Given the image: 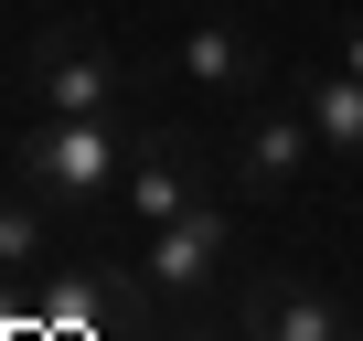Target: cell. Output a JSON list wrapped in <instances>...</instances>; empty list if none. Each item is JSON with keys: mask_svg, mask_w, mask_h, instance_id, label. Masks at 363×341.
<instances>
[{"mask_svg": "<svg viewBox=\"0 0 363 341\" xmlns=\"http://www.w3.org/2000/svg\"><path fill=\"white\" fill-rule=\"evenodd\" d=\"M43 256H54L43 192H0V277H43Z\"/></svg>", "mask_w": 363, "mask_h": 341, "instance_id": "obj_10", "label": "cell"}, {"mask_svg": "<svg viewBox=\"0 0 363 341\" xmlns=\"http://www.w3.org/2000/svg\"><path fill=\"white\" fill-rule=\"evenodd\" d=\"M246 341H352V320L299 277H257L246 288Z\"/></svg>", "mask_w": 363, "mask_h": 341, "instance_id": "obj_5", "label": "cell"}, {"mask_svg": "<svg viewBox=\"0 0 363 341\" xmlns=\"http://www.w3.org/2000/svg\"><path fill=\"white\" fill-rule=\"evenodd\" d=\"M310 128H320V149H331V160H352V170H363V75H352V64L310 86Z\"/></svg>", "mask_w": 363, "mask_h": 341, "instance_id": "obj_9", "label": "cell"}, {"mask_svg": "<svg viewBox=\"0 0 363 341\" xmlns=\"http://www.w3.org/2000/svg\"><path fill=\"white\" fill-rule=\"evenodd\" d=\"M139 288H150V277L65 267V277H43V320H54V330H107V320H128V309H139Z\"/></svg>", "mask_w": 363, "mask_h": 341, "instance_id": "obj_6", "label": "cell"}, {"mask_svg": "<svg viewBox=\"0 0 363 341\" xmlns=\"http://www.w3.org/2000/svg\"><path fill=\"white\" fill-rule=\"evenodd\" d=\"M128 160H139V149H128L118 117H43V128L11 149L22 192H43V203H96V192H118Z\"/></svg>", "mask_w": 363, "mask_h": 341, "instance_id": "obj_1", "label": "cell"}, {"mask_svg": "<svg viewBox=\"0 0 363 341\" xmlns=\"http://www.w3.org/2000/svg\"><path fill=\"white\" fill-rule=\"evenodd\" d=\"M118 192H128V214H139V224H171L182 203H203V192H193V160H182L171 139L128 160V182H118Z\"/></svg>", "mask_w": 363, "mask_h": 341, "instance_id": "obj_8", "label": "cell"}, {"mask_svg": "<svg viewBox=\"0 0 363 341\" xmlns=\"http://www.w3.org/2000/svg\"><path fill=\"white\" fill-rule=\"evenodd\" d=\"M342 64H352V75H363V22H352V33H342Z\"/></svg>", "mask_w": 363, "mask_h": 341, "instance_id": "obj_11", "label": "cell"}, {"mask_svg": "<svg viewBox=\"0 0 363 341\" xmlns=\"http://www.w3.org/2000/svg\"><path fill=\"white\" fill-rule=\"evenodd\" d=\"M33 86H43L54 117H118V107H128V64H118L86 22H54V33L33 43Z\"/></svg>", "mask_w": 363, "mask_h": 341, "instance_id": "obj_2", "label": "cell"}, {"mask_svg": "<svg viewBox=\"0 0 363 341\" xmlns=\"http://www.w3.org/2000/svg\"><path fill=\"white\" fill-rule=\"evenodd\" d=\"M257 43L235 33V22H193L182 33V86H203V96H257Z\"/></svg>", "mask_w": 363, "mask_h": 341, "instance_id": "obj_7", "label": "cell"}, {"mask_svg": "<svg viewBox=\"0 0 363 341\" xmlns=\"http://www.w3.org/2000/svg\"><path fill=\"white\" fill-rule=\"evenodd\" d=\"M310 160H331V149H320V128H310V107H257V117H246V139H235V192L278 203V192H299V182H310Z\"/></svg>", "mask_w": 363, "mask_h": 341, "instance_id": "obj_4", "label": "cell"}, {"mask_svg": "<svg viewBox=\"0 0 363 341\" xmlns=\"http://www.w3.org/2000/svg\"><path fill=\"white\" fill-rule=\"evenodd\" d=\"M225 245H235V224H225V203L203 192V203H182L171 224H150L139 277H150V288H171V299H193V288H214V277H225Z\"/></svg>", "mask_w": 363, "mask_h": 341, "instance_id": "obj_3", "label": "cell"}, {"mask_svg": "<svg viewBox=\"0 0 363 341\" xmlns=\"http://www.w3.org/2000/svg\"><path fill=\"white\" fill-rule=\"evenodd\" d=\"M182 341H225V330H182Z\"/></svg>", "mask_w": 363, "mask_h": 341, "instance_id": "obj_12", "label": "cell"}]
</instances>
